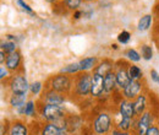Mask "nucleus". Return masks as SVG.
<instances>
[{
	"mask_svg": "<svg viewBox=\"0 0 159 135\" xmlns=\"http://www.w3.org/2000/svg\"><path fill=\"white\" fill-rule=\"evenodd\" d=\"M91 84L92 74L88 71H81L74 76V87L70 96L76 102H83L91 97Z\"/></svg>",
	"mask_w": 159,
	"mask_h": 135,
	"instance_id": "f257e3e1",
	"label": "nucleus"
},
{
	"mask_svg": "<svg viewBox=\"0 0 159 135\" xmlns=\"http://www.w3.org/2000/svg\"><path fill=\"white\" fill-rule=\"evenodd\" d=\"M72 87H74V76L61 74V73L50 76L44 82V89H50V90L58 91L66 96L71 95Z\"/></svg>",
	"mask_w": 159,
	"mask_h": 135,
	"instance_id": "f03ea898",
	"label": "nucleus"
},
{
	"mask_svg": "<svg viewBox=\"0 0 159 135\" xmlns=\"http://www.w3.org/2000/svg\"><path fill=\"white\" fill-rule=\"evenodd\" d=\"M38 116L44 123H57L60 119L67 117L66 109L62 106L48 104L38 101Z\"/></svg>",
	"mask_w": 159,
	"mask_h": 135,
	"instance_id": "7ed1b4c3",
	"label": "nucleus"
},
{
	"mask_svg": "<svg viewBox=\"0 0 159 135\" xmlns=\"http://www.w3.org/2000/svg\"><path fill=\"white\" fill-rule=\"evenodd\" d=\"M113 125H114V122H113V118L110 116V113L102 111V112L96 114L94 119L92 120L91 128H92V132L94 134L108 135L114 129Z\"/></svg>",
	"mask_w": 159,
	"mask_h": 135,
	"instance_id": "20e7f679",
	"label": "nucleus"
},
{
	"mask_svg": "<svg viewBox=\"0 0 159 135\" xmlns=\"http://www.w3.org/2000/svg\"><path fill=\"white\" fill-rule=\"evenodd\" d=\"M5 85L10 90L11 95H27L31 84H28L23 73H17V74H12L5 81Z\"/></svg>",
	"mask_w": 159,
	"mask_h": 135,
	"instance_id": "39448f33",
	"label": "nucleus"
},
{
	"mask_svg": "<svg viewBox=\"0 0 159 135\" xmlns=\"http://www.w3.org/2000/svg\"><path fill=\"white\" fill-rule=\"evenodd\" d=\"M129 61L126 59H120L118 61H115V77H116V85H118V90L122 91L130 82L131 79L129 76Z\"/></svg>",
	"mask_w": 159,
	"mask_h": 135,
	"instance_id": "423d86ee",
	"label": "nucleus"
},
{
	"mask_svg": "<svg viewBox=\"0 0 159 135\" xmlns=\"http://www.w3.org/2000/svg\"><path fill=\"white\" fill-rule=\"evenodd\" d=\"M154 124V113L148 109L146 111L142 116H139L136 118L135 122V128L132 130L134 135H146L147 130Z\"/></svg>",
	"mask_w": 159,
	"mask_h": 135,
	"instance_id": "0eeeda50",
	"label": "nucleus"
},
{
	"mask_svg": "<svg viewBox=\"0 0 159 135\" xmlns=\"http://www.w3.org/2000/svg\"><path fill=\"white\" fill-rule=\"evenodd\" d=\"M143 89H144L143 80H131V82L122 91H120V94H121L122 98L129 99V101H134L139 95L143 92Z\"/></svg>",
	"mask_w": 159,
	"mask_h": 135,
	"instance_id": "6e6552de",
	"label": "nucleus"
},
{
	"mask_svg": "<svg viewBox=\"0 0 159 135\" xmlns=\"http://www.w3.org/2000/svg\"><path fill=\"white\" fill-rule=\"evenodd\" d=\"M40 102L48 103V104H55V106H62L66 102V95L60 94L58 91L50 90V89H44L42 92L39 99Z\"/></svg>",
	"mask_w": 159,
	"mask_h": 135,
	"instance_id": "1a4fd4ad",
	"label": "nucleus"
},
{
	"mask_svg": "<svg viewBox=\"0 0 159 135\" xmlns=\"http://www.w3.org/2000/svg\"><path fill=\"white\" fill-rule=\"evenodd\" d=\"M105 96V87H104V76L99 74L92 73V84H91V98L99 99Z\"/></svg>",
	"mask_w": 159,
	"mask_h": 135,
	"instance_id": "9d476101",
	"label": "nucleus"
},
{
	"mask_svg": "<svg viewBox=\"0 0 159 135\" xmlns=\"http://www.w3.org/2000/svg\"><path fill=\"white\" fill-rule=\"evenodd\" d=\"M5 66L12 74L23 73V69H22V54H21L20 51H16V52H14L11 54H7V58H6V61H5Z\"/></svg>",
	"mask_w": 159,
	"mask_h": 135,
	"instance_id": "9b49d317",
	"label": "nucleus"
},
{
	"mask_svg": "<svg viewBox=\"0 0 159 135\" xmlns=\"http://www.w3.org/2000/svg\"><path fill=\"white\" fill-rule=\"evenodd\" d=\"M7 135H31L27 123L22 119H14L7 125Z\"/></svg>",
	"mask_w": 159,
	"mask_h": 135,
	"instance_id": "f8f14e48",
	"label": "nucleus"
},
{
	"mask_svg": "<svg viewBox=\"0 0 159 135\" xmlns=\"http://www.w3.org/2000/svg\"><path fill=\"white\" fill-rule=\"evenodd\" d=\"M134 111H135V118L142 116L146 111H148V97L147 94L142 92L141 95L136 97L134 101Z\"/></svg>",
	"mask_w": 159,
	"mask_h": 135,
	"instance_id": "ddd939ff",
	"label": "nucleus"
},
{
	"mask_svg": "<svg viewBox=\"0 0 159 135\" xmlns=\"http://www.w3.org/2000/svg\"><path fill=\"white\" fill-rule=\"evenodd\" d=\"M114 69H115V61L113 59L104 58L99 60V63L96 66V69L93 70V73L99 74L100 76H107L109 73L114 71Z\"/></svg>",
	"mask_w": 159,
	"mask_h": 135,
	"instance_id": "4468645a",
	"label": "nucleus"
},
{
	"mask_svg": "<svg viewBox=\"0 0 159 135\" xmlns=\"http://www.w3.org/2000/svg\"><path fill=\"white\" fill-rule=\"evenodd\" d=\"M118 112H119L120 117L124 118H135V111H134V102L121 98L118 106Z\"/></svg>",
	"mask_w": 159,
	"mask_h": 135,
	"instance_id": "2eb2a0df",
	"label": "nucleus"
},
{
	"mask_svg": "<svg viewBox=\"0 0 159 135\" xmlns=\"http://www.w3.org/2000/svg\"><path fill=\"white\" fill-rule=\"evenodd\" d=\"M83 120L77 114H67V132L70 134L76 133L79 129L82 128Z\"/></svg>",
	"mask_w": 159,
	"mask_h": 135,
	"instance_id": "dca6fc26",
	"label": "nucleus"
},
{
	"mask_svg": "<svg viewBox=\"0 0 159 135\" xmlns=\"http://www.w3.org/2000/svg\"><path fill=\"white\" fill-rule=\"evenodd\" d=\"M99 63V59L97 57H86V58L81 59L79 61L80 65V70L81 71H91V70H94L96 66L98 65Z\"/></svg>",
	"mask_w": 159,
	"mask_h": 135,
	"instance_id": "f3484780",
	"label": "nucleus"
},
{
	"mask_svg": "<svg viewBox=\"0 0 159 135\" xmlns=\"http://www.w3.org/2000/svg\"><path fill=\"white\" fill-rule=\"evenodd\" d=\"M104 87H105V96H109L111 92L118 90L116 77H115V73L114 71H111L107 76H104Z\"/></svg>",
	"mask_w": 159,
	"mask_h": 135,
	"instance_id": "a211bd4d",
	"label": "nucleus"
},
{
	"mask_svg": "<svg viewBox=\"0 0 159 135\" xmlns=\"http://www.w3.org/2000/svg\"><path fill=\"white\" fill-rule=\"evenodd\" d=\"M135 122H136V118H124V117H121V119L115 124L114 128L122 130V132H132L134 128H135Z\"/></svg>",
	"mask_w": 159,
	"mask_h": 135,
	"instance_id": "6ab92c4d",
	"label": "nucleus"
},
{
	"mask_svg": "<svg viewBox=\"0 0 159 135\" xmlns=\"http://www.w3.org/2000/svg\"><path fill=\"white\" fill-rule=\"evenodd\" d=\"M62 129L57 127L54 123H43L39 128L38 135H59Z\"/></svg>",
	"mask_w": 159,
	"mask_h": 135,
	"instance_id": "aec40b11",
	"label": "nucleus"
},
{
	"mask_svg": "<svg viewBox=\"0 0 159 135\" xmlns=\"http://www.w3.org/2000/svg\"><path fill=\"white\" fill-rule=\"evenodd\" d=\"M153 19L154 16L152 14H147V15H143L141 19L139 20V23H137V30L139 32H146L148 31L152 25H153Z\"/></svg>",
	"mask_w": 159,
	"mask_h": 135,
	"instance_id": "412c9836",
	"label": "nucleus"
},
{
	"mask_svg": "<svg viewBox=\"0 0 159 135\" xmlns=\"http://www.w3.org/2000/svg\"><path fill=\"white\" fill-rule=\"evenodd\" d=\"M27 101V95H11L9 97V104L16 109L25 107Z\"/></svg>",
	"mask_w": 159,
	"mask_h": 135,
	"instance_id": "4be33fe9",
	"label": "nucleus"
},
{
	"mask_svg": "<svg viewBox=\"0 0 159 135\" xmlns=\"http://www.w3.org/2000/svg\"><path fill=\"white\" fill-rule=\"evenodd\" d=\"M59 73H61V74H66V75H70V76H75L76 74L81 73L79 61H77V63H71V64L65 65L64 68L60 69Z\"/></svg>",
	"mask_w": 159,
	"mask_h": 135,
	"instance_id": "5701e85b",
	"label": "nucleus"
},
{
	"mask_svg": "<svg viewBox=\"0 0 159 135\" xmlns=\"http://www.w3.org/2000/svg\"><path fill=\"white\" fill-rule=\"evenodd\" d=\"M38 114V103L33 99H28L25 106V116L26 117H36Z\"/></svg>",
	"mask_w": 159,
	"mask_h": 135,
	"instance_id": "b1692460",
	"label": "nucleus"
},
{
	"mask_svg": "<svg viewBox=\"0 0 159 135\" xmlns=\"http://www.w3.org/2000/svg\"><path fill=\"white\" fill-rule=\"evenodd\" d=\"M129 76L131 80H143V71L139 66L130 63L129 64Z\"/></svg>",
	"mask_w": 159,
	"mask_h": 135,
	"instance_id": "393cba45",
	"label": "nucleus"
},
{
	"mask_svg": "<svg viewBox=\"0 0 159 135\" xmlns=\"http://www.w3.org/2000/svg\"><path fill=\"white\" fill-rule=\"evenodd\" d=\"M0 47H1V51H4L6 54H11V53L19 51L17 49V43L14 42V41H7V39L1 41Z\"/></svg>",
	"mask_w": 159,
	"mask_h": 135,
	"instance_id": "a878e982",
	"label": "nucleus"
},
{
	"mask_svg": "<svg viewBox=\"0 0 159 135\" xmlns=\"http://www.w3.org/2000/svg\"><path fill=\"white\" fill-rule=\"evenodd\" d=\"M60 1L65 6V9L67 11L75 12L76 10H80V6L82 5V1L83 0H60Z\"/></svg>",
	"mask_w": 159,
	"mask_h": 135,
	"instance_id": "bb28decb",
	"label": "nucleus"
},
{
	"mask_svg": "<svg viewBox=\"0 0 159 135\" xmlns=\"http://www.w3.org/2000/svg\"><path fill=\"white\" fill-rule=\"evenodd\" d=\"M124 55H125V59L126 60H129L130 63H139V60H141V53H139L136 49H134V48H129V49H126L125 51V53H124Z\"/></svg>",
	"mask_w": 159,
	"mask_h": 135,
	"instance_id": "cd10ccee",
	"label": "nucleus"
},
{
	"mask_svg": "<svg viewBox=\"0 0 159 135\" xmlns=\"http://www.w3.org/2000/svg\"><path fill=\"white\" fill-rule=\"evenodd\" d=\"M44 91V84L42 81H34L30 85V92L33 96H38Z\"/></svg>",
	"mask_w": 159,
	"mask_h": 135,
	"instance_id": "c85d7f7f",
	"label": "nucleus"
},
{
	"mask_svg": "<svg viewBox=\"0 0 159 135\" xmlns=\"http://www.w3.org/2000/svg\"><path fill=\"white\" fill-rule=\"evenodd\" d=\"M141 57L144 60H151L153 58V48L149 44H142L141 46Z\"/></svg>",
	"mask_w": 159,
	"mask_h": 135,
	"instance_id": "c756f323",
	"label": "nucleus"
},
{
	"mask_svg": "<svg viewBox=\"0 0 159 135\" xmlns=\"http://www.w3.org/2000/svg\"><path fill=\"white\" fill-rule=\"evenodd\" d=\"M16 2H17V5L21 7L22 11H25L26 14H28V15H31V16H36V12L33 11V9H32L28 4H26L25 0H17Z\"/></svg>",
	"mask_w": 159,
	"mask_h": 135,
	"instance_id": "7c9ffc66",
	"label": "nucleus"
},
{
	"mask_svg": "<svg viewBox=\"0 0 159 135\" xmlns=\"http://www.w3.org/2000/svg\"><path fill=\"white\" fill-rule=\"evenodd\" d=\"M116 38H118V42L120 44H127L130 42V39H131V33L129 31H122L118 35Z\"/></svg>",
	"mask_w": 159,
	"mask_h": 135,
	"instance_id": "2f4dec72",
	"label": "nucleus"
},
{
	"mask_svg": "<svg viewBox=\"0 0 159 135\" xmlns=\"http://www.w3.org/2000/svg\"><path fill=\"white\" fill-rule=\"evenodd\" d=\"M11 76L10 75V71H9V69L6 68V66H4V65H1L0 66V80H1V82H4V81H6L9 77Z\"/></svg>",
	"mask_w": 159,
	"mask_h": 135,
	"instance_id": "473e14b6",
	"label": "nucleus"
},
{
	"mask_svg": "<svg viewBox=\"0 0 159 135\" xmlns=\"http://www.w3.org/2000/svg\"><path fill=\"white\" fill-rule=\"evenodd\" d=\"M153 39L159 49V22H156V26L153 28Z\"/></svg>",
	"mask_w": 159,
	"mask_h": 135,
	"instance_id": "72a5a7b5",
	"label": "nucleus"
},
{
	"mask_svg": "<svg viewBox=\"0 0 159 135\" xmlns=\"http://www.w3.org/2000/svg\"><path fill=\"white\" fill-rule=\"evenodd\" d=\"M146 135H159V128L158 125H156V124H153L148 130H147V133Z\"/></svg>",
	"mask_w": 159,
	"mask_h": 135,
	"instance_id": "f704fd0d",
	"label": "nucleus"
},
{
	"mask_svg": "<svg viewBox=\"0 0 159 135\" xmlns=\"http://www.w3.org/2000/svg\"><path fill=\"white\" fill-rule=\"evenodd\" d=\"M81 17H84V10H76L75 12H72V19L75 20V21H77L80 20Z\"/></svg>",
	"mask_w": 159,
	"mask_h": 135,
	"instance_id": "c9c22d12",
	"label": "nucleus"
},
{
	"mask_svg": "<svg viewBox=\"0 0 159 135\" xmlns=\"http://www.w3.org/2000/svg\"><path fill=\"white\" fill-rule=\"evenodd\" d=\"M151 79H152V81H154L156 84H158L159 85V73L156 70V69H152L151 70Z\"/></svg>",
	"mask_w": 159,
	"mask_h": 135,
	"instance_id": "e433bc0d",
	"label": "nucleus"
},
{
	"mask_svg": "<svg viewBox=\"0 0 159 135\" xmlns=\"http://www.w3.org/2000/svg\"><path fill=\"white\" fill-rule=\"evenodd\" d=\"M109 135H134V134H131V132H122V130H119V129L114 128V129L110 132Z\"/></svg>",
	"mask_w": 159,
	"mask_h": 135,
	"instance_id": "4c0bfd02",
	"label": "nucleus"
},
{
	"mask_svg": "<svg viewBox=\"0 0 159 135\" xmlns=\"http://www.w3.org/2000/svg\"><path fill=\"white\" fill-rule=\"evenodd\" d=\"M153 16L156 17V22H159V0L154 4V9H153Z\"/></svg>",
	"mask_w": 159,
	"mask_h": 135,
	"instance_id": "58836bf2",
	"label": "nucleus"
},
{
	"mask_svg": "<svg viewBox=\"0 0 159 135\" xmlns=\"http://www.w3.org/2000/svg\"><path fill=\"white\" fill-rule=\"evenodd\" d=\"M6 58H7V54H6L4 51H1V49H0V64H1V65H4V64H5Z\"/></svg>",
	"mask_w": 159,
	"mask_h": 135,
	"instance_id": "ea45409f",
	"label": "nucleus"
},
{
	"mask_svg": "<svg viewBox=\"0 0 159 135\" xmlns=\"http://www.w3.org/2000/svg\"><path fill=\"white\" fill-rule=\"evenodd\" d=\"M84 17H86V19H92V17H93V10H92V9L84 10Z\"/></svg>",
	"mask_w": 159,
	"mask_h": 135,
	"instance_id": "a19ab883",
	"label": "nucleus"
},
{
	"mask_svg": "<svg viewBox=\"0 0 159 135\" xmlns=\"http://www.w3.org/2000/svg\"><path fill=\"white\" fill-rule=\"evenodd\" d=\"M59 135H71L67 130H61V133H60Z\"/></svg>",
	"mask_w": 159,
	"mask_h": 135,
	"instance_id": "79ce46f5",
	"label": "nucleus"
},
{
	"mask_svg": "<svg viewBox=\"0 0 159 135\" xmlns=\"http://www.w3.org/2000/svg\"><path fill=\"white\" fill-rule=\"evenodd\" d=\"M118 48H119V47H118V44H115V43H114V44H111V49L118 51Z\"/></svg>",
	"mask_w": 159,
	"mask_h": 135,
	"instance_id": "37998d69",
	"label": "nucleus"
},
{
	"mask_svg": "<svg viewBox=\"0 0 159 135\" xmlns=\"http://www.w3.org/2000/svg\"><path fill=\"white\" fill-rule=\"evenodd\" d=\"M45 1H47V2H49V4H52V5H54L58 0H45Z\"/></svg>",
	"mask_w": 159,
	"mask_h": 135,
	"instance_id": "c03bdc74",
	"label": "nucleus"
},
{
	"mask_svg": "<svg viewBox=\"0 0 159 135\" xmlns=\"http://www.w3.org/2000/svg\"><path fill=\"white\" fill-rule=\"evenodd\" d=\"M83 1H86V2H93V1H96V0H83Z\"/></svg>",
	"mask_w": 159,
	"mask_h": 135,
	"instance_id": "a18cd8bd",
	"label": "nucleus"
},
{
	"mask_svg": "<svg viewBox=\"0 0 159 135\" xmlns=\"http://www.w3.org/2000/svg\"><path fill=\"white\" fill-rule=\"evenodd\" d=\"M157 125H158V128H159V120H158V124H157Z\"/></svg>",
	"mask_w": 159,
	"mask_h": 135,
	"instance_id": "49530a36",
	"label": "nucleus"
},
{
	"mask_svg": "<svg viewBox=\"0 0 159 135\" xmlns=\"http://www.w3.org/2000/svg\"><path fill=\"white\" fill-rule=\"evenodd\" d=\"M1 135H7V134H4V133H2V134H1Z\"/></svg>",
	"mask_w": 159,
	"mask_h": 135,
	"instance_id": "de8ad7c7",
	"label": "nucleus"
},
{
	"mask_svg": "<svg viewBox=\"0 0 159 135\" xmlns=\"http://www.w3.org/2000/svg\"><path fill=\"white\" fill-rule=\"evenodd\" d=\"M92 135H93V134H92ZM94 135H97V134H94Z\"/></svg>",
	"mask_w": 159,
	"mask_h": 135,
	"instance_id": "09e8293b",
	"label": "nucleus"
}]
</instances>
